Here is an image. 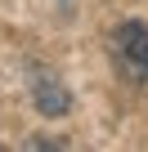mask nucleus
Instances as JSON below:
<instances>
[{
	"instance_id": "f257e3e1",
	"label": "nucleus",
	"mask_w": 148,
	"mask_h": 152,
	"mask_svg": "<svg viewBox=\"0 0 148 152\" xmlns=\"http://www.w3.org/2000/svg\"><path fill=\"white\" fill-rule=\"evenodd\" d=\"M112 63H117V72L126 76L130 85H148V23H139V18H126V23H117V31H112Z\"/></svg>"
},
{
	"instance_id": "f03ea898",
	"label": "nucleus",
	"mask_w": 148,
	"mask_h": 152,
	"mask_svg": "<svg viewBox=\"0 0 148 152\" xmlns=\"http://www.w3.org/2000/svg\"><path fill=\"white\" fill-rule=\"evenodd\" d=\"M32 103H36V112H40V116H63V112L72 107V99L63 94V85L54 81V76H36Z\"/></svg>"
}]
</instances>
